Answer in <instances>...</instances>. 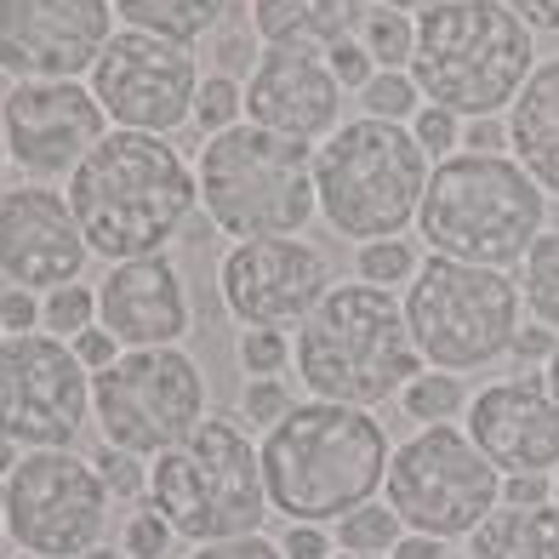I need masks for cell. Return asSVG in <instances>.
Segmentation results:
<instances>
[{"label":"cell","instance_id":"b9f144b4","mask_svg":"<svg viewBox=\"0 0 559 559\" xmlns=\"http://www.w3.org/2000/svg\"><path fill=\"white\" fill-rule=\"evenodd\" d=\"M463 155H508V115L463 120Z\"/></svg>","mask_w":559,"mask_h":559},{"label":"cell","instance_id":"681fc988","mask_svg":"<svg viewBox=\"0 0 559 559\" xmlns=\"http://www.w3.org/2000/svg\"><path fill=\"white\" fill-rule=\"evenodd\" d=\"M389 559H451V543L423 537V531H405V537L394 543V554H389Z\"/></svg>","mask_w":559,"mask_h":559},{"label":"cell","instance_id":"3957f363","mask_svg":"<svg viewBox=\"0 0 559 559\" xmlns=\"http://www.w3.org/2000/svg\"><path fill=\"white\" fill-rule=\"evenodd\" d=\"M292 366L309 400L360 405V412L400 400V389L428 371L412 343V325H405V302L366 280L332 286L314 302V314L297 325Z\"/></svg>","mask_w":559,"mask_h":559},{"label":"cell","instance_id":"9a60e30c","mask_svg":"<svg viewBox=\"0 0 559 559\" xmlns=\"http://www.w3.org/2000/svg\"><path fill=\"white\" fill-rule=\"evenodd\" d=\"M332 263L302 235L286 240H235L217 263L223 314L246 332H286L314 314V302L332 292Z\"/></svg>","mask_w":559,"mask_h":559},{"label":"cell","instance_id":"7dc6e473","mask_svg":"<svg viewBox=\"0 0 559 559\" xmlns=\"http://www.w3.org/2000/svg\"><path fill=\"white\" fill-rule=\"evenodd\" d=\"M74 354H81V366L97 377V371H109V366L120 360L126 348H120V343L104 332V325H92V332H81V337H74Z\"/></svg>","mask_w":559,"mask_h":559},{"label":"cell","instance_id":"6125c7cd","mask_svg":"<svg viewBox=\"0 0 559 559\" xmlns=\"http://www.w3.org/2000/svg\"><path fill=\"white\" fill-rule=\"evenodd\" d=\"M17 559H35V554H17Z\"/></svg>","mask_w":559,"mask_h":559},{"label":"cell","instance_id":"11a10c76","mask_svg":"<svg viewBox=\"0 0 559 559\" xmlns=\"http://www.w3.org/2000/svg\"><path fill=\"white\" fill-rule=\"evenodd\" d=\"M0 537H7V486H0Z\"/></svg>","mask_w":559,"mask_h":559},{"label":"cell","instance_id":"4316f807","mask_svg":"<svg viewBox=\"0 0 559 559\" xmlns=\"http://www.w3.org/2000/svg\"><path fill=\"white\" fill-rule=\"evenodd\" d=\"M514 280H520V297H525L531 320H543L548 332H559V228H543Z\"/></svg>","mask_w":559,"mask_h":559},{"label":"cell","instance_id":"ab89813d","mask_svg":"<svg viewBox=\"0 0 559 559\" xmlns=\"http://www.w3.org/2000/svg\"><path fill=\"white\" fill-rule=\"evenodd\" d=\"M0 325H7V337L40 332V297L29 286H7L0 292Z\"/></svg>","mask_w":559,"mask_h":559},{"label":"cell","instance_id":"c3c4849f","mask_svg":"<svg viewBox=\"0 0 559 559\" xmlns=\"http://www.w3.org/2000/svg\"><path fill=\"white\" fill-rule=\"evenodd\" d=\"M531 35H559V0H502Z\"/></svg>","mask_w":559,"mask_h":559},{"label":"cell","instance_id":"836d02e7","mask_svg":"<svg viewBox=\"0 0 559 559\" xmlns=\"http://www.w3.org/2000/svg\"><path fill=\"white\" fill-rule=\"evenodd\" d=\"M92 468L104 474V486H109L115 502H143V497H148V468H143V456L115 451V445H97V451H92Z\"/></svg>","mask_w":559,"mask_h":559},{"label":"cell","instance_id":"44dd1931","mask_svg":"<svg viewBox=\"0 0 559 559\" xmlns=\"http://www.w3.org/2000/svg\"><path fill=\"white\" fill-rule=\"evenodd\" d=\"M97 325L120 348H183L194 325V302L166 251L160 258H132L109 263V274L97 280Z\"/></svg>","mask_w":559,"mask_h":559},{"label":"cell","instance_id":"277c9868","mask_svg":"<svg viewBox=\"0 0 559 559\" xmlns=\"http://www.w3.org/2000/svg\"><path fill=\"white\" fill-rule=\"evenodd\" d=\"M548 228V194L514 155H463L428 171L417 235L435 258L479 263V269H520L525 251Z\"/></svg>","mask_w":559,"mask_h":559},{"label":"cell","instance_id":"60d3db41","mask_svg":"<svg viewBox=\"0 0 559 559\" xmlns=\"http://www.w3.org/2000/svg\"><path fill=\"white\" fill-rule=\"evenodd\" d=\"M189 559H286V548L269 543L263 531L258 537H228V543H200Z\"/></svg>","mask_w":559,"mask_h":559},{"label":"cell","instance_id":"816d5d0a","mask_svg":"<svg viewBox=\"0 0 559 559\" xmlns=\"http://www.w3.org/2000/svg\"><path fill=\"white\" fill-rule=\"evenodd\" d=\"M543 377H548V394H554V400H559V348H554V360H548V366H543Z\"/></svg>","mask_w":559,"mask_h":559},{"label":"cell","instance_id":"db71d44e","mask_svg":"<svg viewBox=\"0 0 559 559\" xmlns=\"http://www.w3.org/2000/svg\"><path fill=\"white\" fill-rule=\"evenodd\" d=\"M86 559H132V554H126V548H92Z\"/></svg>","mask_w":559,"mask_h":559},{"label":"cell","instance_id":"680465c9","mask_svg":"<svg viewBox=\"0 0 559 559\" xmlns=\"http://www.w3.org/2000/svg\"><path fill=\"white\" fill-rule=\"evenodd\" d=\"M554 508H559V468H554Z\"/></svg>","mask_w":559,"mask_h":559},{"label":"cell","instance_id":"74e56055","mask_svg":"<svg viewBox=\"0 0 559 559\" xmlns=\"http://www.w3.org/2000/svg\"><path fill=\"white\" fill-rule=\"evenodd\" d=\"M177 537V531L160 520V508L155 502H148V508H138V514L132 520H126V554H132V559H166V543Z\"/></svg>","mask_w":559,"mask_h":559},{"label":"cell","instance_id":"d6986e66","mask_svg":"<svg viewBox=\"0 0 559 559\" xmlns=\"http://www.w3.org/2000/svg\"><path fill=\"white\" fill-rule=\"evenodd\" d=\"M246 120L297 143H325L343 126V81L332 58L309 46H263L246 81Z\"/></svg>","mask_w":559,"mask_h":559},{"label":"cell","instance_id":"1f68e13d","mask_svg":"<svg viewBox=\"0 0 559 559\" xmlns=\"http://www.w3.org/2000/svg\"><path fill=\"white\" fill-rule=\"evenodd\" d=\"M97 325V286H58V292H46L40 297V332H52L63 343H74L81 332H92Z\"/></svg>","mask_w":559,"mask_h":559},{"label":"cell","instance_id":"9c48e42d","mask_svg":"<svg viewBox=\"0 0 559 559\" xmlns=\"http://www.w3.org/2000/svg\"><path fill=\"white\" fill-rule=\"evenodd\" d=\"M405 325L435 371H479L508 354L520 332V280L508 269H479L456 258H428L405 286Z\"/></svg>","mask_w":559,"mask_h":559},{"label":"cell","instance_id":"f1b7e54d","mask_svg":"<svg viewBox=\"0 0 559 559\" xmlns=\"http://www.w3.org/2000/svg\"><path fill=\"white\" fill-rule=\"evenodd\" d=\"M400 537H405V520L389 502H366V508H354V514L337 520V548L343 554H383L389 559Z\"/></svg>","mask_w":559,"mask_h":559},{"label":"cell","instance_id":"f907efd6","mask_svg":"<svg viewBox=\"0 0 559 559\" xmlns=\"http://www.w3.org/2000/svg\"><path fill=\"white\" fill-rule=\"evenodd\" d=\"M17 463H23V456H17V445H12L7 435H0V479H7V474H12Z\"/></svg>","mask_w":559,"mask_h":559},{"label":"cell","instance_id":"7bdbcfd3","mask_svg":"<svg viewBox=\"0 0 559 559\" xmlns=\"http://www.w3.org/2000/svg\"><path fill=\"white\" fill-rule=\"evenodd\" d=\"M325 58H332V74L343 81V92H360L371 74H377V63H371V52H366L360 40H343V46H332Z\"/></svg>","mask_w":559,"mask_h":559},{"label":"cell","instance_id":"f5cc1de1","mask_svg":"<svg viewBox=\"0 0 559 559\" xmlns=\"http://www.w3.org/2000/svg\"><path fill=\"white\" fill-rule=\"evenodd\" d=\"M389 7H400V12H412V17H423L428 7H435V0H389Z\"/></svg>","mask_w":559,"mask_h":559},{"label":"cell","instance_id":"bcb514c9","mask_svg":"<svg viewBox=\"0 0 559 559\" xmlns=\"http://www.w3.org/2000/svg\"><path fill=\"white\" fill-rule=\"evenodd\" d=\"M251 69H258V58H251V29H228L217 40V74H228V81H251Z\"/></svg>","mask_w":559,"mask_h":559},{"label":"cell","instance_id":"52a82bcc","mask_svg":"<svg viewBox=\"0 0 559 559\" xmlns=\"http://www.w3.org/2000/svg\"><path fill=\"white\" fill-rule=\"evenodd\" d=\"M435 160L417 148L412 126L394 120H343L325 143H314V194L320 217L343 240H394L417 223L423 189Z\"/></svg>","mask_w":559,"mask_h":559},{"label":"cell","instance_id":"8fae6325","mask_svg":"<svg viewBox=\"0 0 559 559\" xmlns=\"http://www.w3.org/2000/svg\"><path fill=\"white\" fill-rule=\"evenodd\" d=\"M389 508L405 520V531L456 543V537H474L502 508V474L468 440V428L435 423V428H417L405 445H394Z\"/></svg>","mask_w":559,"mask_h":559},{"label":"cell","instance_id":"603a6c76","mask_svg":"<svg viewBox=\"0 0 559 559\" xmlns=\"http://www.w3.org/2000/svg\"><path fill=\"white\" fill-rule=\"evenodd\" d=\"M371 0H251V35L263 46H309L332 52L354 40Z\"/></svg>","mask_w":559,"mask_h":559},{"label":"cell","instance_id":"7c38bea8","mask_svg":"<svg viewBox=\"0 0 559 559\" xmlns=\"http://www.w3.org/2000/svg\"><path fill=\"white\" fill-rule=\"evenodd\" d=\"M7 486V537L35 559H86L104 543L109 486L92 456L69 451H23V463L0 479Z\"/></svg>","mask_w":559,"mask_h":559},{"label":"cell","instance_id":"ba28073f","mask_svg":"<svg viewBox=\"0 0 559 559\" xmlns=\"http://www.w3.org/2000/svg\"><path fill=\"white\" fill-rule=\"evenodd\" d=\"M148 502L194 548L258 537L269 520V486H263V456L251 445L246 423L206 417L183 445L155 456L148 463Z\"/></svg>","mask_w":559,"mask_h":559},{"label":"cell","instance_id":"8992f818","mask_svg":"<svg viewBox=\"0 0 559 559\" xmlns=\"http://www.w3.org/2000/svg\"><path fill=\"white\" fill-rule=\"evenodd\" d=\"M200 212L228 240H286L320 217L314 194V143L263 132V126H228L206 138L194 160Z\"/></svg>","mask_w":559,"mask_h":559},{"label":"cell","instance_id":"91938a15","mask_svg":"<svg viewBox=\"0 0 559 559\" xmlns=\"http://www.w3.org/2000/svg\"><path fill=\"white\" fill-rule=\"evenodd\" d=\"M0 343H7V325H0Z\"/></svg>","mask_w":559,"mask_h":559},{"label":"cell","instance_id":"2e32d148","mask_svg":"<svg viewBox=\"0 0 559 559\" xmlns=\"http://www.w3.org/2000/svg\"><path fill=\"white\" fill-rule=\"evenodd\" d=\"M0 126H7V160L29 183L74 177V166L109 138V115L81 81H17L0 97Z\"/></svg>","mask_w":559,"mask_h":559},{"label":"cell","instance_id":"7402d4cb","mask_svg":"<svg viewBox=\"0 0 559 559\" xmlns=\"http://www.w3.org/2000/svg\"><path fill=\"white\" fill-rule=\"evenodd\" d=\"M508 155L559 200V58H543L508 104Z\"/></svg>","mask_w":559,"mask_h":559},{"label":"cell","instance_id":"94428289","mask_svg":"<svg viewBox=\"0 0 559 559\" xmlns=\"http://www.w3.org/2000/svg\"><path fill=\"white\" fill-rule=\"evenodd\" d=\"M451 559H468V554H451Z\"/></svg>","mask_w":559,"mask_h":559},{"label":"cell","instance_id":"6da1fadb","mask_svg":"<svg viewBox=\"0 0 559 559\" xmlns=\"http://www.w3.org/2000/svg\"><path fill=\"white\" fill-rule=\"evenodd\" d=\"M69 212L81 223L92 258L132 263L160 258V251L189 235L200 217L194 166L183 148L155 132H115L92 148L69 177Z\"/></svg>","mask_w":559,"mask_h":559},{"label":"cell","instance_id":"83f0119b","mask_svg":"<svg viewBox=\"0 0 559 559\" xmlns=\"http://www.w3.org/2000/svg\"><path fill=\"white\" fill-rule=\"evenodd\" d=\"M468 400H474V394L463 389V377H456V371H435V366L417 371L412 383L400 389L405 417L423 423V428H435V423H456V417L468 412Z\"/></svg>","mask_w":559,"mask_h":559},{"label":"cell","instance_id":"ffe728a7","mask_svg":"<svg viewBox=\"0 0 559 559\" xmlns=\"http://www.w3.org/2000/svg\"><path fill=\"white\" fill-rule=\"evenodd\" d=\"M468 440L491 456L497 474H554L559 468V400L548 377L520 371L486 383L468 400Z\"/></svg>","mask_w":559,"mask_h":559},{"label":"cell","instance_id":"f546056e","mask_svg":"<svg viewBox=\"0 0 559 559\" xmlns=\"http://www.w3.org/2000/svg\"><path fill=\"white\" fill-rule=\"evenodd\" d=\"M354 97H360V109L371 120H394V126H412L423 109V86L412 81V69H377Z\"/></svg>","mask_w":559,"mask_h":559},{"label":"cell","instance_id":"8d00e7d4","mask_svg":"<svg viewBox=\"0 0 559 559\" xmlns=\"http://www.w3.org/2000/svg\"><path fill=\"white\" fill-rule=\"evenodd\" d=\"M235 360L246 377H280L292 366V337L286 332H240Z\"/></svg>","mask_w":559,"mask_h":559},{"label":"cell","instance_id":"4fadbf2b","mask_svg":"<svg viewBox=\"0 0 559 559\" xmlns=\"http://www.w3.org/2000/svg\"><path fill=\"white\" fill-rule=\"evenodd\" d=\"M92 417V371L74 343L23 332L0 343V435L17 451H69Z\"/></svg>","mask_w":559,"mask_h":559},{"label":"cell","instance_id":"5b68a950","mask_svg":"<svg viewBox=\"0 0 559 559\" xmlns=\"http://www.w3.org/2000/svg\"><path fill=\"white\" fill-rule=\"evenodd\" d=\"M537 63V35L502 0H435L417 17L412 81L423 86V104L456 120L508 115Z\"/></svg>","mask_w":559,"mask_h":559},{"label":"cell","instance_id":"7a4b0ae2","mask_svg":"<svg viewBox=\"0 0 559 559\" xmlns=\"http://www.w3.org/2000/svg\"><path fill=\"white\" fill-rule=\"evenodd\" d=\"M269 508L292 525H337L389 486V435L360 405L302 400L280 417L263 445Z\"/></svg>","mask_w":559,"mask_h":559},{"label":"cell","instance_id":"484cf974","mask_svg":"<svg viewBox=\"0 0 559 559\" xmlns=\"http://www.w3.org/2000/svg\"><path fill=\"white\" fill-rule=\"evenodd\" d=\"M354 40L371 52L377 69H412V58H417V17L389 7V0H371L360 29H354Z\"/></svg>","mask_w":559,"mask_h":559},{"label":"cell","instance_id":"d4e9b609","mask_svg":"<svg viewBox=\"0 0 559 559\" xmlns=\"http://www.w3.org/2000/svg\"><path fill=\"white\" fill-rule=\"evenodd\" d=\"M120 29H143V35H160V40H177V46H194L206 40L228 0H109Z\"/></svg>","mask_w":559,"mask_h":559},{"label":"cell","instance_id":"30bf717a","mask_svg":"<svg viewBox=\"0 0 559 559\" xmlns=\"http://www.w3.org/2000/svg\"><path fill=\"white\" fill-rule=\"evenodd\" d=\"M92 417L104 445L155 463L212 417L206 371L189 348H126L109 371L92 377Z\"/></svg>","mask_w":559,"mask_h":559},{"label":"cell","instance_id":"ee69618b","mask_svg":"<svg viewBox=\"0 0 559 559\" xmlns=\"http://www.w3.org/2000/svg\"><path fill=\"white\" fill-rule=\"evenodd\" d=\"M554 474H502V508H548Z\"/></svg>","mask_w":559,"mask_h":559},{"label":"cell","instance_id":"ac0fdd59","mask_svg":"<svg viewBox=\"0 0 559 559\" xmlns=\"http://www.w3.org/2000/svg\"><path fill=\"white\" fill-rule=\"evenodd\" d=\"M92 263V246L69 212V194L46 183L0 189V274L29 292L74 286Z\"/></svg>","mask_w":559,"mask_h":559},{"label":"cell","instance_id":"f6af8a7d","mask_svg":"<svg viewBox=\"0 0 559 559\" xmlns=\"http://www.w3.org/2000/svg\"><path fill=\"white\" fill-rule=\"evenodd\" d=\"M280 548H286V559H332L337 554V537L325 525H286Z\"/></svg>","mask_w":559,"mask_h":559},{"label":"cell","instance_id":"d590c367","mask_svg":"<svg viewBox=\"0 0 559 559\" xmlns=\"http://www.w3.org/2000/svg\"><path fill=\"white\" fill-rule=\"evenodd\" d=\"M412 138H417V148L428 160H451L456 148H463V120H456L451 109H435V104H423L417 109V120H412Z\"/></svg>","mask_w":559,"mask_h":559},{"label":"cell","instance_id":"5bb4252c","mask_svg":"<svg viewBox=\"0 0 559 559\" xmlns=\"http://www.w3.org/2000/svg\"><path fill=\"white\" fill-rule=\"evenodd\" d=\"M200 58L194 46H177L143 29H115L104 58L92 63L86 86L104 104V115L120 132H177L183 120H194V97H200Z\"/></svg>","mask_w":559,"mask_h":559},{"label":"cell","instance_id":"e575fe53","mask_svg":"<svg viewBox=\"0 0 559 559\" xmlns=\"http://www.w3.org/2000/svg\"><path fill=\"white\" fill-rule=\"evenodd\" d=\"M292 405L297 400H292V389L280 383V377H246V389H240V423H251V428H263V435H269V428L286 417Z\"/></svg>","mask_w":559,"mask_h":559},{"label":"cell","instance_id":"f35d334b","mask_svg":"<svg viewBox=\"0 0 559 559\" xmlns=\"http://www.w3.org/2000/svg\"><path fill=\"white\" fill-rule=\"evenodd\" d=\"M554 348H559V332H548L543 320H531V325L514 332V343H508V360H514L520 371H531V366H548Z\"/></svg>","mask_w":559,"mask_h":559},{"label":"cell","instance_id":"e0dca14e","mask_svg":"<svg viewBox=\"0 0 559 559\" xmlns=\"http://www.w3.org/2000/svg\"><path fill=\"white\" fill-rule=\"evenodd\" d=\"M115 35L109 0H0V74L81 81Z\"/></svg>","mask_w":559,"mask_h":559},{"label":"cell","instance_id":"4dcf8cb0","mask_svg":"<svg viewBox=\"0 0 559 559\" xmlns=\"http://www.w3.org/2000/svg\"><path fill=\"white\" fill-rule=\"evenodd\" d=\"M417 269H423L417 246H412V240H400V235H394V240H371V246L354 251V274H360L366 286H383V292L412 286Z\"/></svg>","mask_w":559,"mask_h":559},{"label":"cell","instance_id":"cb8c5ba5","mask_svg":"<svg viewBox=\"0 0 559 559\" xmlns=\"http://www.w3.org/2000/svg\"><path fill=\"white\" fill-rule=\"evenodd\" d=\"M468 559H559V508H497L468 537Z\"/></svg>","mask_w":559,"mask_h":559},{"label":"cell","instance_id":"6f0895ef","mask_svg":"<svg viewBox=\"0 0 559 559\" xmlns=\"http://www.w3.org/2000/svg\"><path fill=\"white\" fill-rule=\"evenodd\" d=\"M332 559H383V554H332Z\"/></svg>","mask_w":559,"mask_h":559},{"label":"cell","instance_id":"9f6ffc18","mask_svg":"<svg viewBox=\"0 0 559 559\" xmlns=\"http://www.w3.org/2000/svg\"><path fill=\"white\" fill-rule=\"evenodd\" d=\"M0 171H7V126H0Z\"/></svg>","mask_w":559,"mask_h":559},{"label":"cell","instance_id":"d6a6232c","mask_svg":"<svg viewBox=\"0 0 559 559\" xmlns=\"http://www.w3.org/2000/svg\"><path fill=\"white\" fill-rule=\"evenodd\" d=\"M240 120H246V81H228V74L212 69L206 81H200V97H194V126L206 138H217Z\"/></svg>","mask_w":559,"mask_h":559}]
</instances>
